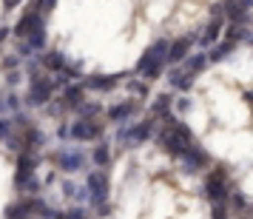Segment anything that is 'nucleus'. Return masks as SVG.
<instances>
[{"label": "nucleus", "instance_id": "obj_18", "mask_svg": "<svg viewBox=\"0 0 253 219\" xmlns=\"http://www.w3.org/2000/svg\"><path fill=\"white\" fill-rule=\"evenodd\" d=\"M43 46H46V35H43V26H40L29 35V48H43Z\"/></svg>", "mask_w": 253, "mask_h": 219}, {"label": "nucleus", "instance_id": "obj_2", "mask_svg": "<svg viewBox=\"0 0 253 219\" xmlns=\"http://www.w3.org/2000/svg\"><path fill=\"white\" fill-rule=\"evenodd\" d=\"M168 51H171V46H168L165 40H157V43L142 54V60L137 63V71L145 74V80H157V77L162 74L165 60H168Z\"/></svg>", "mask_w": 253, "mask_h": 219}, {"label": "nucleus", "instance_id": "obj_19", "mask_svg": "<svg viewBox=\"0 0 253 219\" xmlns=\"http://www.w3.org/2000/svg\"><path fill=\"white\" fill-rule=\"evenodd\" d=\"M94 162H97V165H105V162H108V148H105V145H97V148H94Z\"/></svg>", "mask_w": 253, "mask_h": 219}, {"label": "nucleus", "instance_id": "obj_1", "mask_svg": "<svg viewBox=\"0 0 253 219\" xmlns=\"http://www.w3.org/2000/svg\"><path fill=\"white\" fill-rule=\"evenodd\" d=\"M160 145L171 157H185L191 151V145H194V137H191L188 126H182V123H176V120L168 117V128L160 134Z\"/></svg>", "mask_w": 253, "mask_h": 219}, {"label": "nucleus", "instance_id": "obj_17", "mask_svg": "<svg viewBox=\"0 0 253 219\" xmlns=\"http://www.w3.org/2000/svg\"><path fill=\"white\" fill-rule=\"evenodd\" d=\"M168 108H171V97L168 94H160L157 100H154V105H151V111L160 117V114H168Z\"/></svg>", "mask_w": 253, "mask_h": 219}, {"label": "nucleus", "instance_id": "obj_5", "mask_svg": "<svg viewBox=\"0 0 253 219\" xmlns=\"http://www.w3.org/2000/svg\"><path fill=\"white\" fill-rule=\"evenodd\" d=\"M88 191H91L94 205H103V202H105V194H108V179H105L103 171H94L91 176H88Z\"/></svg>", "mask_w": 253, "mask_h": 219}, {"label": "nucleus", "instance_id": "obj_14", "mask_svg": "<svg viewBox=\"0 0 253 219\" xmlns=\"http://www.w3.org/2000/svg\"><path fill=\"white\" fill-rule=\"evenodd\" d=\"M57 162H60V168H63V171H77L83 160L77 157V154H57Z\"/></svg>", "mask_w": 253, "mask_h": 219}, {"label": "nucleus", "instance_id": "obj_26", "mask_svg": "<svg viewBox=\"0 0 253 219\" xmlns=\"http://www.w3.org/2000/svg\"><path fill=\"white\" fill-rule=\"evenodd\" d=\"M9 128H12L9 120H0V137H9Z\"/></svg>", "mask_w": 253, "mask_h": 219}, {"label": "nucleus", "instance_id": "obj_10", "mask_svg": "<svg viewBox=\"0 0 253 219\" xmlns=\"http://www.w3.org/2000/svg\"><path fill=\"white\" fill-rule=\"evenodd\" d=\"M35 211V199H23V202H14L6 208V219H26Z\"/></svg>", "mask_w": 253, "mask_h": 219}, {"label": "nucleus", "instance_id": "obj_16", "mask_svg": "<svg viewBox=\"0 0 253 219\" xmlns=\"http://www.w3.org/2000/svg\"><path fill=\"white\" fill-rule=\"evenodd\" d=\"M63 100H66V105H83V88L80 86H69Z\"/></svg>", "mask_w": 253, "mask_h": 219}, {"label": "nucleus", "instance_id": "obj_23", "mask_svg": "<svg viewBox=\"0 0 253 219\" xmlns=\"http://www.w3.org/2000/svg\"><path fill=\"white\" fill-rule=\"evenodd\" d=\"M54 3H57V0H37V9H40V12H51Z\"/></svg>", "mask_w": 253, "mask_h": 219}, {"label": "nucleus", "instance_id": "obj_29", "mask_svg": "<svg viewBox=\"0 0 253 219\" xmlns=\"http://www.w3.org/2000/svg\"><path fill=\"white\" fill-rule=\"evenodd\" d=\"M6 35H9V29H0V43L6 40Z\"/></svg>", "mask_w": 253, "mask_h": 219}, {"label": "nucleus", "instance_id": "obj_28", "mask_svg": "<svg viewBox=\"0 0 253 219\" xmlns=\"http://www.w3.org/2000/svg\"><path fill=\"white\" fill-rule=\"evenodd\" d=\"M17 3H20V0H3V6H9V9H12V6H17Z\"/></svg>", "mask_w": 253, "mask_h": 219}, {"label": "nucleus", "instance_id": "obj_22", "mask_svg": "<svg viewBox=\"0 0 253 219\" xmlns=\"http://www.w3.org/2000/svg\"><path fill=\"white\" fill-rule=\"evenodd\" d=\"M80 111L85 117H91V114H97V111H100V105H91V103H85V105H80Z\"/></svg>", "mask_w": 253, "mask_h": 219}, {"label": "nucleus", "instance_id": "obj_9", "mask_svg": "<svg viewBox=\"0 0 253 219\" xmlns=\"http://www.w3.org/2000/svg\"><path fill=\"white\" fill-rule=\"evenodd\" d=\"M40 26H43V20H40V14L29 12V14L23 17V20H20V23L14 26V35H17V37H26V35H32L35 29H40Z\"/></svg>", "mask_w": 253, "mask_h": 219}, {"label": "nucleus", "instance_id": "obj_11", "mask_svg": "<svg viewBox=\"0 0 253 219\" xmlns=\"http://www.w3.org/2000/svg\"><path fill=\"white\" fill-rule=\"evenodd\" d=\"M188 46H191V40H188V37H182V40H176V43H171L168 60H171V63H179V60H185V51H188Z\"/></svg>", "mask_w": 253, "mask_h": 219}, {"label": "nucleus", "instance_id": "obj_12", "mask_svg": "<svg viewBox=\"0 0 253 219\" xmlns=\"http://www.w3.org/2000/svg\"><path fill=\"white\" fill-rule=\"evenodd\" d=\"M43 66L51 71H66V57L60 51H48L46 57H43Z\"/></svg>", "mask_w": 253, "mask_h": 219}, {"label": "nucleus", "instance_id": "obj_3", "mask_svg": "<svg viewBox=\"0 0 253 219\" xmlns=\"http://www.w3.org/2000/svg\"><path fill=\"white\" fill-rule=\"evenodd\" d=\"M51 91H54V80H48V77H35L32 88H29V97H26V103L29 105H43V103L51 100Z\"/></svg>", "mask_w": 253, "mask_h": 219}, {"label": "nucleus", "instance_id": "obj_15", "mask_svg": "<svg viewBox=\"0 0 253 219\" xmlns=\"http://www.w3.org/2000/svg\"><path fill=\"white\" fill-rule=\"evenodd\" d=\"M85 86H88V88H97V91H108V88L117 86V77H91Z\"/></svg>", "mask_w": 253, "mask_h": 219}, {"label": "nucleus", "instance_id": "obj_13", "mask_svg": "<svg viewBox=\"0 0 253 219\" xmlns=\"http://www.w3.org/2000/svg\"><path fill=\"white\" fill-rule=\"evenodd\" d=\"M131 114H134V103H120V105H114V108L108 111V117H111L114 123H120V120H128Z\"/></svg>", "mask_w": 253, "mask_h": 219}, {"label": "nucleus", "instance_id": "obj_25", "mask_svg": "<svg viewBox=\"0 0 253 219\" xmlns=\"http://www.w3.org/2000/svg\"><path fill=\"white\" fill-rule=\"evenodd\" d=\"M23 188L29 191V194H37V191H40V182H37V179H29V182H26Z\"/></svg>", "mask_w": 253, "mask_h": 219}, {"label": "nucleus", "instance_id": "obj_7", "mask_svg": "<svg viewBox=\"0 0 253 219\" xmlns=\"http://www.w3.org/2000/svg\"><path fill=\"white\" fill-rule=\"evenodd\" d=\"M225 168H219V174H213V176H208V185H205V191L208 196L213 199V202H222L225 199Z\"/></svg>", "mask_w": 253, "mask_h": 219}, {"label": "nucleus", "instance_id": "obj_20", "mask_svg": "<svg viewBox=\"0 0 253 219\" xmlns=\"http://www.w3.org/2000/svg\"><path fill=\"white\" fill-rule=\"evenodd\" d=\"M171 83L176 86V88H188V86H191L194 80H191V74H179V77H173Z\"/></svg>", "mask_w": 253, "mask_h": 219}, {"label": "nucleus", "instance_id": "obj_4", "mask_svg": "<svg viewBox=\"0 0 253 219\" xmlns=\"http://www.w3.org/2000/svg\"><path fill=\"white\" fill-rule=\"evenodd\" d=\"M29 179H35V157H32V154H20V160H17V174H14V185L23 188Z\"/></svg>", "mask_w": 253, "mask_h": 219}, {"label": "nucleus", "instance_id": "obj_21", "mask_svg": "<svg viewBox=\"0 0 253 219\" xmlns=\"http://www.w3.org/2000/svg\"><path fill=\"white\" fill-rule=\"evenodd\" d=\"M202 66H205V57H194L191 63H188V69L191 71H202Z\"/></svg>", "mask_w": 253, "mask_h": 219}, {"label": "nucleus", "instance_id": "obj_6", "mask_svg": "<svg viewBox=\"0 0 253 219\" xmlns=\"http://www.w3.org/2000/svg\"><path fill=\"white\" fill-rule=\"evenodd\" d=\"M100 134H103V123H94V120H80L71 128V137L77 139H97Z\"/></svg>", "mask_w": 253, "mask_h": 219}, {"label": "nucleus", "instance_id": "obj_8", "mask_svg": "<svg viewBox=\"0 0 253 219\" xmlns=\"http://www.w3.org/2000/svg\"><path fill=\"white\" fill-rule=\"evenodd\" d=\"M151 128H154V123H148V120H145V123H139V126L128 128V131L123 128V131H120V137L128 139V142H142V139L151 137Z\"/></svg>", "mask_w": 253, "mask_h": 219}, {"label": "nucleus", "instance_id": "obj_24", "mask_svg": "<svg viewBox=\"0 0 253 219\" xmlns=\"http://www.w3.org/2000/svg\"><path fill=\"white\" fill-rule=\"evenodd\" d=\"M66 219H85V214L80 208H71V211H66Z\"/></svg>", "mask_w": 253, "mask_h": 219}, {"label": "nucleus", "instance_id": "obj_27", "mask_svg": "<svg viewBox=\"0 0 253 219\" xmlns=\"http://www.w3.org/2000/svg\"><path fill=\"white\" fill-rule=\"evenodd\" d=\"M213 219H225V208H213Z\"/></svg>", "mask_w": 253, "mask_h": 219}]
</instances>
